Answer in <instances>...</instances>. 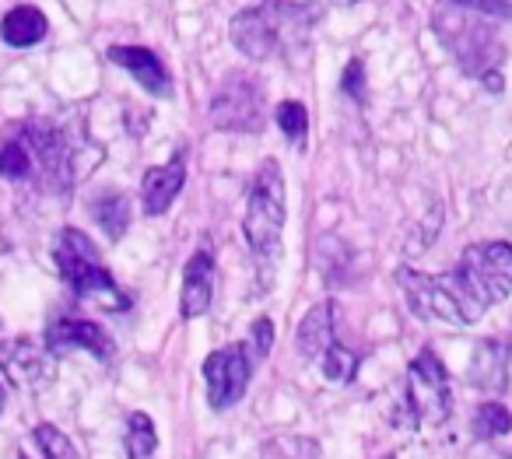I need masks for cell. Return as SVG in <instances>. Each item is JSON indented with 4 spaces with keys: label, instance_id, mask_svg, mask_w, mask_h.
Listing matches in <instances>:
<instances>
[{
    "label": "cell",
    "instance_id": "cell-1",
    "mask_svg": "<svg viewBox=\"0 0 512 459\" xmlns=\"http://www.w3.org/2000/svg\"><path fill=\"white\" fill-rule=\"evenodd\" d=\"M397 284L407 305L421 319H442L470 326L512 295V246L509 242H474L463 249L460 263L446 274H421L400 267Z\"/></svg>",
    "mask_w": 512,
    "mask_h": 459
},
{
    "label": "cell",
    "instance_id": "cell-2",
    "mask_svg": "<svg viewBox=\"0 0 512 459\" xmlns=\"http://www.w3.org/2000/svg\"><path fill=\"white\" fill-rule=\"evenodd\" d=\"M313 4H295V0H260L249 4L228 25L235 50H242L249 60H274L292 57L295 50L309 43L313 29Z\"/></svg>",
    "mask_w": 512,
    "mask_h": 459
},
{
    "label": "cell",
    "instance_id": "cell-3",
    "mask_svg": "<svg viewBox=\"0 0 512 459\" xmlns=\"http://www.w3.org/2000/svg\"><path fill=\"white\" fill-rule=\"evenodd\" d=\"M0 176L4 179H36L43 176L53 186H71V151L64 137L46 123H22L11 127L0 144Z\"/></svg>",
    "mask_w": 512,
    "mask_h": 459
},
{
    "label": "cell",
    "instance_id": "cell-4",
    "mask_svg": "<svg viewBox=\"0 0 512 459\" xmlns=\"http://www.w3.org/2000/svg\"><path fill=\"white\" fill-rule=\"evenodd\" d=\"M285 176L281 165L274 158H267L256 169L253 183H249V200H246V218H242V232H246L249 253H253L256 267L267 270L278 263L281 256V235H285Z\"/></svg>",
    "mask_w": 512,
    "mask_h": 459
},
{
    "label": "cell",
    "instance_id": "cell-5",
    "mask_svg": "<svg viewBox=\"0 0 512 459\" xmlns=\"http://www.w3.org/2000/svg\"><path fill=\"white\" fill-rule=\"evenodd\" d=\"M53 260H57V270L67 281V288L78 298H95V302L109 312L130 309L127 291L113 281L109 267L102 263L99 249L92 246V239H88L85 232L64 228V232L57 235V246H53Z\"/></svg>",
    "mask_w": 512,
    "mask_h": 459
},
{
    "label": "cell",
    "instance_id": "cell-6",
    "mask_svg": "<svg viewBox=\"0 0 512 459\" xmlns=\"http://www.w3.org/2000/svg\"><path fill=\"white\" fill-rule=\"evenodd\" d=\"M449 414H453V393H449L446 368H442L439 354L421 351L404 375L407 428H439L449 421Z\"/></svg>",
    "mask_w": 512,
    "mask_h": 459
},
{
    "label": "cell",
    "instance_id": "cell-7",
    "mask_svg": "<svg viewBox=\"0 0 512 459\" xmlns=\"http://www.w3.org/2000/svg\"><path fill=\"white\" fill-rule=\"evenodd\" d=\"M249 379H253V351L249 344L218 347L204 358V382L207 400L214 410H228L246 396Z\"/></svg>",
    "mask_w": 512,
    "mask_h": 459
},
{
    "label": "cell",
    "instance_id": "cell-8",
    "mask_svg": "<svg viewBox=\"0 0 512 459\" xmlns=\"http://www.w3.org/2000/svg\"><path fill=\"white\" fill-rule=\"evenodd\" d=\"M264 88L249 81L246 74H235L211 102V120L218 130H235V134H256L264 123Z\"/></svg>",
    "mask_w": 512,
    "mask_h": 459
},
{
    "label": "cell",
    "instance_id": "cell-9",
    "mask_svg": "<svg viewBox=\"0 0 512 459\" xmlns=\"http://www.w3.org/2000/svg\"><path fill=\"white\" fill-rule=\"evenodd\" d=\"M460 39H446V46L456 53L460 67L474 78H488V74H498V64H502V43L495 39V29L488 22H460L456 25Z\"/></svg>",
    "mask_w": 512,
    "mask_h": 459
},
{
    "label": "cell",
    "instance_id": "cell-10",
    "mask_svg": "<svg viewBox=\"0 0 512 459\" xmlns=\"http://www.w3.org/2000/svg\"><path fill=\"white\" fill-rule=\"evenodd\" d=\"M88 351L99 361H113L116 344L99 323L92 319H78V316H60L50 323L46 330V351L50 354H64V351Z\"/></svg>",
    "mask_w": 512,
    "mask_h": 459
},
{
    "label": "cell",
    "instance_id": "cell-11",
    "mask_svg": "<svg viewBox=\"0 0 512 459\" xmlns=\"http://www.w3.org/2000/svg\"><path fill=\"white\" fill-rule=\"evenodd\" d=\"M0 365H4V372L11 375L15 386H25L32 393L46 389L53 382V375H57L50 354L39 344H32V340H11V344L0 340Z\"/></svg>",
    "mask_w": 512,
    "mask_h": 459
},
{
    "label": "cell",
    "instance_id": "cell-12",
    "mask_svg": "<svg viewBox=\"0 0 512 459\" xmlns=\"http://www.w3.org/2000/svg\"><path fill=\"white\" fill-rule=\"evenodd\" d=\"M109 60H113L116 67H123V71L134 74L137 85H141L144 92L155 95V99H169L172 95L169 71H165V64L148 50V46H113V50H109Z\"/></svg>",
    "mask_w": 512,
    "mask_h": 459
},
{
    "label": "cell",
    "instance_id": "cell-13",
    "mask_svg": "<svg viewBox=\"0 0 512 459\" xmlns=\"http://www.w3.org/2000/svg\"><path fill=\"white\" fill-rule=\"evenodd\" d=\"M214 298V256L211 249H197L183 267V295H179V312L186 319H197L211 309Z\"/></svg>",
    "mask_w": 512,
    "mask_h": 459
},
{
    "label": "cell",
    "instance_id": "cell-14",
    "mask_svg": "<svg viewBox=\"0 0 512 459\" xmlns=\"http://www.w3.org/2000/svg\"><path fill=\"white\" fill-rule=\"evenodd\" d=\"M186 183V162L183 155L169 158V165H155V169L144 172L141 179V204H144V214L158 218L172 207V200L179 197Z\"/></svg>",
    "mask_w": 512,
    "mask_h": 459
},
{
    "label": "cell",
    "instance_id": "cell-15",
    "mask_svg": "<svg viewBox=\"0 0 512 459\" xmlns=\"http://www.w3.org/2000/svg\"><path fill=\"white\" fill-rule=\"evenodd\" d=\"M509 354L512 344L505 340H481L470 361V382L484 393H502L509 386Z\"/></svg>",
    "mask_w": 512,
    "mask_h": 459
},
{
    "label": "cell",
    "instance_id": "cell-16",
    "mask_svg": "<svg viewBox=\"0 0 512 459\" xmlns=\"http://www.w3.org/2000/svg\"><path fill=\"white\" fill-rule=\"evenodd\" d=\"M337 344L334 337V302H320L306 312V319L299 323V351L309 361H320L330 347Z\"/></svg>",
    "mask_w": 512,
    "mask_h": 459
},
{
    "label": "cell",
    "instance_id": "cell-17",
    "mask_svg": "<svg viewBox=\"0 0 512 459\" xmlns=\"http://www.w3.org/2000/svg\"><path fill=\"white\" fill-rule=\"evenodd\" d=\"M46 29H50V25H46L43 11L32 8V4H22V8L4 15V22H0V39L8 46H15V50H29V46L43 43Z\"/></svg>",
    "mask_w": 512,
    "mask_h": 459
},
{
    "label": "cell",
    "instance_id": "cell-18",
    "mask_svg": "<svg viewBox=\"0 0 512 459\" xmlns=\"http://www.w3.org/2000/svg\"><path fill=\"white\" fill-rule=\"evenodd\" d=\"M249 459H320V442L306 435H271Z\"/></svg>",
    "mask_w": 512,
    "mask_h": 459
},
{
    "label": "cell",
    "instance_id": "cell-19",
    "mask_svg": "<svg viewBox=\"0 0 512 459\" xmlns=\"http://www.w3.org/2000/svg\"><path fill=\"white\" fill-rule=\"evenodd\" d=\"M95 221L102 225V232L109 235V239H123V232L130 228V200L123 197V193H106V197L95 200Z\"/></svg>",
    "mask_w": 512,
    "mask_h": 459
},
{
    "label": "cell",
    "instance_id": "cell-20",
    "mask_svg": "<svg viewBox=\"0 0 512 459\" xmlns=\"http://www.w3.org/2000/svg\"><path fill=\"white\" fill-rule=\"evenodd\" d=\"M474 435L481 442H502L505 435H512V414L495 400L481 403L474 410Z\"/></svg>",
    "mask_w": 512,
    "mask_h": 459
},
{
    "label": "cell",
    "instance_id": "cell-21",
    "mask_svg": "<svg viewBox=\"0 0 512 459\" xmlns=\"http://www.w3.org/2000/svg\"><path fill=\"white\" fill-rule=\"evenodd\" d=\"M123 445H127V459H151L158 449V431L155 424H151L148 414H130L127 417V438H123Z\"/></svg>",
    "mask_w": 512,
    "mask_h": 459
},
{
    "label": "cell",
    "instance_id": "cell-22",
    "mask_svg": "<svg viewBox=\"0 0 512 459\" xmlns=\"http://www.w3.org/2000/svg\"><path fill=\"white\" fill-rule=\"evenodd\" d=\"M278 127H281V134L288 137V144L302 148V144H306V130H309L306 106H302V102H295V99L281 102V106H278Z\"/></svg>",
    "mask_w": 512,
    "mask_h": 459
},
{
    "label": "cell",
    "instance_id": "cell-23",
    "mask_svg": "<svg viewBox=\"0 0 512 459\" xmlns=\"http://www.w3.org/2000/svg\"><path fill=\"white\" fill-rule=\"evenodd\" d=\"M320 368H323V375H327L330 382H351V379H355V372H358V358H355V351H348L344 344H334L320 358Z\"/></svg>",
    "mask_w": 512,
    "mask_h": 459
},
{
    "label": "cell",
    "instance_id": "cell-24",
    "mask_svg": "<svg viewBox=\"0 0 512 459\" xmlns=\"http://www.w3.org/2000/svg\"><path fill=\"white\" fill-rule=\"evenodd\" d=\"M32 442L39 445L43 459H74V445L67 442L64 431H57L53 424H39V428L32 431Z\"/></svg>",
    "mask_w": 512,
    "mask_h": 459
},
{
    "label": "cell",
    "instance_id": "cell-25",
    "mask_svg": "<svg viewBox=\"0 0 512 459\" xmlns=\"http://www.w3.org/2000/svg\"><path fill=\"white\" fill-rule=\"evenodd\" d=\"M463 11H477L484 18H502V22H512V0H449Z\"/></svg>",
    "mask_w": 512,
    "mask_h": 459
},
{
    "label": "cell",
    "instance_id": "cell-26",
    "mask_svg": "<svg viewBox=\"0 0 512 459\" xmlns=\"http://www.w3.org/2000/svg\"><path fill=\"white\" fill-rule=\"evenodd\" d=\"M271 344H274V323L267 316L253 319V326H249V351H253V358H267Z\"/></svg>",
    "mask_w": 512,
    "mask_h": 459
},
{
    "label": "cell",
    "instance_id": "cell-27",
    "mask_svg": "<svg viewBox=\"0 0 512 459\" xmlns=\"http://www.w3.org/2000/svg\"><path fill=\"white\" fill-rule=\"evenodd\" d=\"M341 88L358 102V106H365V102H369V95H365V64H362V57H355L348 67H344Z\"/></svg>",
    "mask_w": 512,
    "mask_h": 459
},
{
    "label": "cell",
    "instance_id": "cell-28",
    "mask_svg": "<svg viewBox=\"0 0 512 459\" xmlns=\"http://www.w3.org/2000/svg\"><path fill=\"white\" fill-rule=\"evenodd\" d=\"M0 410H4V386H0Z\"/></svg>",
    "mask_w": 512,
    "mask_h": 459
},
{
    "label": "cell",
    "instance_id": "cell-29",
    "mask_svg": "<svg viewBox=\"0 0 512 459\" xmlns=\"http://www.w3.org/2000/svg\"><path fill=\"white\" fill-rule=\"evenodd\" d=\"M383 459H397V456H383Z\"/></svg>",
    "mask_w": 512,
    "mask_h": 459
}]
</instances>
